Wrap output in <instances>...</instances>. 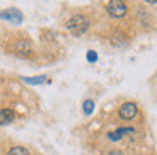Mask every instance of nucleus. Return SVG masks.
<instances>
[{
	"label": "nucleus",
	"mask_w": 157,
	"mask_h": 155,
	"mask_svg": "<svg viewBox=\"0 0 157 155\" xmlns=\"http://www.w3.org/2000/svg\"><path fill=\"white\" fill-rule=\"evenodd\" d=\"M24 82H26V84H43L44 80H46V77H33V78H22Z\"/></svg>",
	"instance_id": "8"
},
{
	"label": "nucleus",
	"mask_w": 157,
	"mask_h": 155,
	"mask_svg": "<svg viewBox=\"0 0 157 155\" xmlns=\"http://www.w3.org/2000/svg\"><path fill=\"white\" fill-rule=\"evenodd\" d=\"M9 155H29V152L26 150L24 147H12Z\"/></svg>",
	"instance_id": "7"
},
{
	"label": "nucleus",
	"mask_w": 157,
	"mask_h": 155,
	"mask_svg": "<svg viewBox=\"0 0 157 155\" xmlns=\"http://www.w3.org/2000/svg\"><path fill=\"white\" fill-rule=\"evenodd\" d=\"M67 29L72 32V34L80 36L89 29V21H87V17H84V16H74L67 22Z\"/></svg>",
	"instance_id": "1"
},
{
	"label": "nucleus",
	"mask_w": 157,
	"mask_h": 155,
	"mask_svg": "<svg viewBox=\"0 0 157 155\" xmlns=\"http://www.w3.org/2000/svg\"><path fill=\"white\" fill-rule=\"evenodd\" d=\"M87 60H89V62H96V60H98L96 51H89V53H87Z\"/></svg>",
	"instance_id": "10"
},
{
	"label": "nucleus",
	"mask_w": 157,
	"mask_h": 155,
	"mask_svg": "<svg viewBox=\"0 0 157 155\" xmlns=\"http://www.w3.org/2000/svg\"><path fill=\"white\" fill-rule=\"evenodd\" d=\"M14 50H16L17 55H22V56H26V55L33 53V44L29 43L28 39H19L16 43V46H14Z\"/></svg>",
	"instance_id": "5"
},
{
	"label": "nucleus",
	"mask_w": 157,
	"mask_h": 155,
	"mask_svg": "<svg viewBox=\"0 0 157 155\" xmlns=\"http://www.w3.org/2000/svg\"><path fill=\"white\" fill-rule=\"evenodd\" d=\"M145 2H149V4H157V0H145Z\"/></svg>",
	"instance_id": "12"
},
{
	"label": "nucleus",
	"mask_w": 157,
	"mask_h": 155,
	"mask_svg": "<svg viewBox=\"0 0 157 155\" xmlns=\"http://www.w3.org/2000/svg\"><path fill=\"white\" fill-rule=\"evenodd\" d=\"M92 108H94V102L90 101V99L84 102V112H86V114H90V112H92Z\"/></svg>",
	"instance_id": "9"
},
{
	"label": "nucleus",
	"mask_w": 157,
	"mask_h": 155,
	"mask_svg": "<svg viewBox=\"0 0 157 155\" xmlns=\"http://www.w3.org/2000/svg\"><path fill=\"white\" fill-rule=\"evenodd\" d=\"M104 155H125L123 152H120V150H109V152H106Z\"/></svg>",
	"instance_id": "11"
},
{
	"label": "nucleus",
	"mask_w": 157,
	"mask_h": 155,
	"mask_svg": "<svg viewBox=\"0 0 157 155\" xmlns=\"http://www.w3.org/2000/svg\"><path fill=\"white\" fill-rule=\"evenodd\" d=\"M137 104H133V102H125V104L120 108V116L123 118V119H133L135 116H137Z\"/></svg>",
	"instance_id": "3"
},
{
	"label": "nucleus",
	"mask_w": 157,
	"mask_h": 155,
	"mask_svg": "<svg viewBox=\"0 0 157 155\" xmlns=\"http://www.w3.org/2000/svg\"><path fill=\"white\" fill-rule=\"evenodd\" d=\"M14 118H16V112L12 111V109H0V126L12 123Z\"/></svg>",
	"instance_id": "6"
},
{
	"label": "nucleus",
	"mask_w": 157,
	"mask_h": 155,
	"mask_svg": "<svg viewBox=\"0 0 157 155\" xmlns=\"http://www.w3.org/2000/svg\"><path fill=\"white\" fill-rule=\"evenodd\" d=\"M0 19H5V21H10V22L19 24L21 21H22V14H21L17 9H7V10L0 12Z\"/></svg>",
	"instance_id": "4"
},
{
	"label": "nucleus",
	"mask_w": 157,
	"mask_h": 155,
	"mask_svg": "<svg viewBox=\"0 0 157 155\" xmlns=\"http://www.w3.org/2000/svg\"><path fill=\"white\" fill-rule=\"evenodd\" d=\"M108 12H109V16L116 17H125L126 14V5L123 0H109V4H108Z\"/></svg>",
	"instance_id": "2"
}]
</instances>
